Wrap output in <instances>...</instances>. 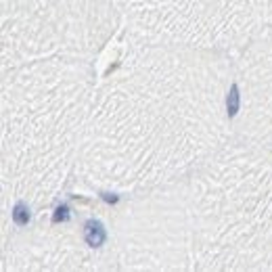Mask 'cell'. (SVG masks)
<instances>
[{
  "label": "cell",
  "instance_id": "cell-3",
  "mask_svg": "<svg viewBox=\"0 0 272 272\" xmlns=\"http://www.w3.org/2000/svg\"><path fill=\"white\" fill-rule=\"evenodd\" d=\"M13 220L15 224L19 226H25L29 222V211H27V205L25 203H17L15 209H13Z\"/></svg>",
  "mask_w": 272,
  "mask_h": 272
},
{
  "label": "cell",
  "instance_id": "cell-4",
  "mask_svg": "<svg viewBox=\"0 0 272 272\" xmlns=\"http://www.w3.org/2000/svg\"><path fill=\"white\" fill-rule=\"evenodd\" d=\"M67 220H69V209H67V205L57 207L55 216H53V222H67Z\"/></svg>",
  "mask_w": 272,
  "mask_h": 272
},
{
  "label": "cell",
  "instance_id": "cell-5",
  "mask_svg": "<svg viewBox=\"0 0 272 272\" xmlns=\"http://www.w3.org/2000/svg\"><path fill=\"white\" fill-rule=\"evenodd\" d=\"M103 199L107 201V203H115L117 201V197H111V195H103Z\"/></svg>",
  "mask_w": 272,
  "mask_h": 272
},
{
  "label": "cell",
  "instance_id": "cell-2",
  "mask_svg": "<svg viewBox=\"0 0 272 272\" xmlns=\"http://www.w3.org/2000/svg\"><path fill=\"white\" fill-rule=\"evenodd\" d=\"M226 109H228V115H237L239 111V86L237 84L230 86V92L226 96Z\"/></svg>",
  "mask_w": 272,
  "mask_h": 272
},
{
  "label": "cell",
  "instance_id": "cell-1",
  "mask_svg": "<svg viewBox=\"0 0 272 272\" xmlns=\"http://www.w3.org/2000/svg\"><path fill=\"white\" fill-rule=\"evenodd\" d=\"M105 228L103 224L98 222V220H88L86 226H84V239H86V243L88 245H92V247H100L105 243Z\"/></svg>",
  "mask_w": 272,
  "mask_h": 272
}]
</instances>
